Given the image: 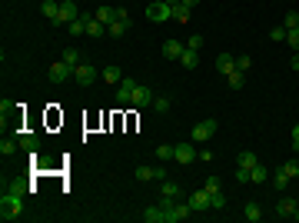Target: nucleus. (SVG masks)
<instances>
[{
    "mask_svg": "<svg viewBox=\"0 0 299 223\" xmlns=\"http://www.w3.org/2000/svg\"><path fill=\"white\" fill-rule=\"evenodd\" d=\"M186 47H189V50H200V47H203V37H200V33H193V37L186 40Z\"/></svg>",
    "mask_w": 299,
    "mask_h": 223,
    "instance_id": "43",
    "label": "nucleus"
},
{
    "mask_svg": "<svg viewBox=\"0 0 299 223\" xmlns=\"http://www.w3.org/2000/svg\"><path fill=\"white\" fill-rule=\"evenodd\" d=\"M126 30H130V24H120V20H113V24H107V33H110L113 40H120V37H123Z\"/></svg>",
    "mask_w": 299,
    "mask_h": 223,
    "instance_id": "24",
    "label": "nucleus"
},
{
    "mask_svg": "<svg viewBox=\"0 0 299 223\" xmlns=\"http://www.w3.org/2000/svg\"><path fill=\"white\" fill-rule=\"evenodd\" d=\"M196 157H200V153L193 150V140H189V144H176L173 147V160H176V163H193Z\"/></svg>",
    "mask_w": 299,
    "mask_h": 223,
    "instance_id": "8",
    "label": "nucleus"
},
{
    "mask_svg": "<svg viewBox=\"0 0 299 223\" xmlns=\"http://www.w3.org/2000/svg\"><path fill=\"white\" fill-rule=\"evenodd\" d=\"M279 167L289 173V180H292V176H299V160H286V163H279Z\"/></svg>",
    "mask_w": 299,
    "mask_h": 223,
    "instance_id": "38",
    "label": "nucleus"
},
{
    "mask_svg": "<svg viewBox=\"0 0 299 223\" xmlns=\"http://www.w3.org/2000/svg\"><path fill=\"white\" fill-rule=\"evenodd\" d=\"M70 77H73V67L67 64V60H57V64L47 70V80H50V83H63V80H70Z\"/></svg>",
    "mask_w": 299,
    "mask_h": 223,
    "instance_id": "5",
    "label": "nucleus"
},
{
    "mask_svg": "<svg viewBox=\"0 0 299 223\" xmlns=\"http://www.w3.org/2000/svg\"><path fill=\"white\" fill-rule=\"evenodd\" d=\"M153 153H157V160H173V147H170V144H160Z\"/></svg>",
    "mask_w": 299,
    "mask_h": 223,
    "instance_id": "34",
    "label": "nucleus"
},
{
    "mask_svg": "<svg viewBox=\"0 0 299 223\" xmlns=\"http://www.w3.org/2000/svg\"><path fill=\"white\" fill-rule=\"evenodd\" d=\"M189 207H193V210H213L210 207V193H206V190H193V193H189Z\"/></svg>",
    "mask_w": 299,
    "mask_h": 223,
    "instance_id": "13",
    "label": "nucleus"
},
{
    "mask_svg": "<svg viewBox=\"0 0 299 223\" xmlns=\"http://www.w3.org/2000/svg\"><path fill=\"white\" fill-rule=\"evenodd\" d=\"M203 190H206V193H220V180H216V176H210V180L203 184Z\"/></svg>",
    "mask_w": 299,
    "mask_h": 223,
    "instance_id": "42",
    "label": "nucleus"
},
{
    "mask_svg": "<svg viewBox=\"0 0 299 223\" xmlns=\"http://www.w3.org/2000/svg\"><path fill=\"white\" fill-rule=\"evenodd\" d=\"M216 70H220L223 77H229V73L236 70V54H220L216 57Z\"/></svg>",
    "mask_w": 299,
    "mask_h": 223,
    "instance_id": "12",
    "label": "nucleus"
},
{
    "mask_svg": "<svg viewBox=\"0 0 299 223\" xmlns=\"http://www.w3.org/2000/svg\"><path fill=\"white\" fill-rule=\"evenodd\" d=\"M130 104H133V107H150V104H153V90L143 87V83H136L133 97H130Z\"/></svg>",
    "mask_w": 299,
    "mask_h": 223,
    "instance_id": "10",
    "label": "nucleus"
},
{
    "mask_svg": "<svg viewBox=\"0 0 299 223\" xmlns=\"http://www.w3.org/2000/svg\"><path fill=\"white\" fill-rule=\"evenodd\" d=\"M236 163H239V167H246V170H253V167H256V163H260V157H256V153H253V150H243V153H239V157H236Z\"/></svg>",
    "mask_w": 299,
    "mask_h": 223,
    "instance_id": "22",
    "label": "nucleus"
},
{
    "mask_svg": "<svg viewBox=\"0 0 299 223\" xmlns=\"http://www.w3.org/2000/svg\"><path fill=\"white\" fill-rule=\"evenodd\" d=\"M17 147H20V144H17V140H10V137H4V140H0V153H4L7 160L17 153Z\"/></svg>",
    "mask_w": 299,
    "mask_h": 223,
    "instance_id": "26",
    "label": "nucleus"
},
{
    "mask_svg": "<svg viewBox=\"0 0 299 223\" xmlns=\"http://www.w3.org/2000/svg\"><path fill=\"white\" fill-rule=\"evenodd\" d=\"M40 14H43L50 24H54L57 17H60V4H57V0H43V4H40Z\"/></svg>",
    "mask_w": 299,
    "mask_h": 223,
    "instance_id": "16",
    "label": "nucleus"
},
{
    "mask_svg": "<svg viewBox=\"0 0 299 223\" xmlns=\"http://www.w3.org/2000/svg\"><path fill=\"white\" fill-rule=\"evenodd\" d=\"M216 127H220V123H216V120H200L196 127H193V144H206V140H210L213 133H216Z\"/></svg>",
    "mask_w": 299,
    "mask_h": 223,
    "instance_id": "4",
    "label": "nucleus"
},
{
    "mask_svg": "<svg viewBox=\"0 0 299 223\" xmlns=\"http://www.w3.org/2000/svg\"><path fill=\"white\" fill-rule=\"evenodd\" d=\"M273 187H276V190H286V187H289V173H286L283 167L273 170Z\"/></svg>",
    "mask_w": 299,
    "mask_h": 223,
    "instance_id": "20",
    "label": "nucleus"
},
{
    "mask_svg": "<svg viewBox=\"0 0 299 223\" xmlns=\"http://www.w3.org/2000/svg\"><path fill=\"white\" fill-rule=\"evenodd\" d=\"M296 150H299V147H296Z\"/></svg>",
    "mask_w": 299,
    "mask_h": 223,
    "instance_id": "50",
    "label": "nucleus"
},
{
    "mask_svg": "<svg viewBox=\"0 0 299 223\" xmlns=\"http://www.w3.org/2000/svg\"><path fill=\"white\" fill-rule=\"evenodd\" d=\"M60 60H67L70 67L83 64V57H80V50H77V47H67V50H63V57H60Z\"/></svg>",
    "mask_w": 299,
    "mask_h": 223,
    "instance_id": "25",
    "label": "nucleus"
},
{
    "mask_svg": "<svg viewBox=\"0 0 299 223\" xmlns=\"http://www.w3.org/2000/svg\"><path fill=\"white\" fill-rule=\"evenodd\" d=\"M103 33H107V24H100V20H96V17H93V20H87V37H103Z\"/></svg>",
    "mask_w": 299,
    "mask_h": 223,
    "instance_id": "23",
    "label": "nucleus"
},
{
    "mask_svg": "<svg viewBox=\"0 0 299 223\" xmlns=\"http://www.w3.org/2000/svg\"><path fill=\"white\" fill-rule=\"evenodd\" d=\"M283 27L289 30V27H299V10H289V14L283 17Z\"/></svg>",
    "mask_w": 299,
    "mask_h": 223,
    "instance_id": "39",
    "label": "nucleus"
},
{
    "mask_svg": "<svg viewBox=\"0 0 299 223\" xmlns=\"http://www.w3.org/2000/svg\"><path fill=\"white\" fill-rule=\"evenodd\" d=\"M279 220H296V200H289V197H283L279 203H276V210H273Z\"/></svg>",
    "mask_w": 299,
    "mask_h": 223,
    "instance_id": "9",
    "label": "nucleus"
},
{
    "mask_svg": "<svg viewBox=\"0 0 299 223\" xmlns=\"http://www.w3.org/2000/svg\"><path fill=\"white\" fill-rule=\"evenodd\" d=\"M143 220H146V223H166V213H163V207L157 203V207H146V210H143Z\"/></svg>",
    "mask_w": 299,
    "mask_h": 223,
    "instance_id": "17",
    "label": "nucleus"
},
{
    "mask_svg": "<svg viewBox=\"0 0 299 223\" xmlns=\"http://www.w3.org/2000/svg\"><path fill=\"white\" fill-rule=\"evenodd\" d=\"M180 64L186 67V70H193V67H200V54L186 47V50H183V57H180Z\"/></svg>",
    "mask_w": 299,
    "mask_h": 223,
    "instance_id": "21",
    "label": "nucleus"
},
{
    "mask_svg": "<svg viewBox=\"0 0 299 223\" xmlns=\"http://www.w3.org/2000/svg\"><path fill=\"white\" fill-rule=\"evenodd\" d=\"M292 147H299V123L292 127Z\"/></svg>",
    "mask_w": 299,
    "mask_h": 223,
    "instance_id": "46",
    "label": "nucleus"
},
{
    "mask_svg": "<svg viewBox=\"0 0 299 223\" xmlns=\"http://www.w3.org/2000/svg\"><path fill=\"white\" fill-rule=\"evenodd\" d=\"M296 220H299V197H296Z\"/></svg>",
    "mask_w": 299,
    "mask_h": 223,
    "instance_id": "48",
    "label": "nucleus"
},
{
    "mask_svg": "<svg viewBox=\"0 0 299 223\" xmlns=\"http://www.w3.org/2000/svg\"><path fill=\"white\" fill-rule=\"evenodd\" d=\"M189 213H193V207H189V200H176L173 207L166 210V223H180V220H186Z\"/></svg>",
    "mask_w": 299,
    "mask_h": 223,
    "instance_id": "6",
    "label": "nucleus"
},
{
    "mask_svg": "<svg viewBox=\"0 0 299 223\" xmlns=\"http://www.w3.org/2000/svg\"><path fill=\"white\" fill-rule=\"evenodd\" d=\"M113 10H117V7H96L93 17L100 20V24H113Z\"/></svg>",
    "mask_w": 299,
    "mask_h": 223,
    "instance_id": "27",
    "label": "nucleus"
},
{
    "mask_svg": "<svg viewBox=\"0 0 299 223\" xmlns=\"http://www.w3.org/2000/svg\"><path fill=\"white\" fill-rule=\"evenodd\" d=\"M166 4H170V7H173V4H180V0H166Z\"/></svg>",
    "mask_w": 299,
    "mask_h": 223,
    "instance_id": "49",
    "label": "nucleus"
},
{
    "mask_svg": "<svg viewBox=\"0 0 299 223\" xmlns=\"http://www.w3.org/2000/svg\"><path fill=\"white\" fill-rule=\"evenodd\" d=\"M269 180V170L263 167V163H256V167L250 170V184H266Z\"/></svg>",
    "mask_w": 299,
    "mask_h": 223,
    "instance_id": "19",
    "label": "nucleus"
},
{
    "mask_svg": "<svg viewBox=\"0 0 299 223\" xmlns=\"http://www.w3.org/2000/svg\"><path fill=\"white\" fill-rule=\"evenodd\" d=\"M250 67H253V57L250 54H236V70H250Z\"/></svg>",
    "mask_w": 299,
    "mask_h": 223,
    "instance_id": "35",
    "label": "nucleus"
},
{
    "mask_svg": "<svg viewBox=\"0 0 299 223\" xmlns=\"http://www.w3.org/2000/svg\"><path fill=\"white\" fill-rule=\"evenodd\" d=\"M236 184H243V187L250 184V170H246V167H239V170H236Z\"/></svg>",
    "mask_w": 299,
    "mask_h": 223,
    "instance_id": "44",
    "label": "nucleus"
},
{
    "mask_svg": "<svg viewBox=\"0 0 299 223\" xmlns=\"http://www.w3.org/2000/svg\"><path fill=\"white\" fill-rule=\"evenodd\" d=\"M96 77H100V70H96L93 64H87V60H83V64H77V67H73V80H77L80 87H90V83H93Z\"/></svg>",
    "mask_w": 299,
    "mask_h": 223,
    "instance_id": "3",
    "label": "nucleus"
},
{
    "mask_svg": "<svg viewBox=\"0 0 299 223\" xmlns=\"http://www.w3.org/2000/svg\"><path fill=\"white\" fill-rule=\"evenodd\" d=\"M183 50H186L183 40H166V43H163V57H166V60H180Z\"/></svg>",
    "mask_w": 299,
    "mask_h": 223,
    "instance_id": "11",
    "label": "nucleus"
},
{
    "mask_svg": "<svg viewBox=\"0 0 299 223\" xmlns=\"http://www.w3.org/2000/svg\"><path fill=\"white\" fill-rule=\"evenodd\" d=\"M180 4H186V7L193 10V7H196V4H200V0H180Z\"/></svg>",
    "mask_w": 299,
    "mask_h": 223,
    "instance_id": "47",
    "label": "nucleus"
},
{
    "mask_svg": "<svg viewBox=\"0 0 299 223\" xmlns=\"http://www.w3.org/2000/svg\"><path fill=\"white\" fill-rule=\"evenodd\" d=\"M24 197H27V193L7 187V190H4V197H0V220H4V223L20 220V213H24Z\"/></svg>",
    "mask_w": 299,
    "mask_h": 223,
    "instance_id": "1",
    "label": "nucleus"
},
{
    "mask_svg": "<svg viewBox=\"0 0 299 223\" xmlns=\"http://www.w3.org/2000/svg\"><path fill=\"white\" fill-rule=\"evenodd\" d=\"M17 144H20V147H24V150H37V147H40V137L37 133H17Z\"/></svg>",
    "mask_w": 299,
    "mask_h": 223,
    "instance_id": "18",
    "label": "nucleus"
},
{
    "mask_svg": "<svg viewBox=\"0 0 299 223\" xmlns=\"http://www.w3.org/2000/svg\"><path fill=\"white\" fill-rule=\"evenodd\" d=\"M289 67H292V70H296V73H299V50H296V54H292V57H289Z\"/></svg>",
    "mask_w": 299,
    "mask_h": 223,
    "instance_id": "45",
    "label": "nucleus"
},
{
    "mask_svg": "<svg viewBox=\"0 0 299 223\" xmlns=\"http://www.w3.org/2000/svg\"><path fill=\"white\" fill-rule=\"evenodd\" d=\"M146 20H153V24H166V20H173V7L166 4V0H153L146 7Z\"/></svg>",
    "mask_w": 299,
    "mask_h": 223,
    "instance_id": "2",
    "label": "nucleus"
},
{
    "mask_svg": "<svg viewBox=\"0 0 299 223\" xmlns=\"http://www.w3.org/2000/svg\"><path fill=\"white\" fill-rule=\"evenodd\" d=\"M210 207H213V210H223V207H226V197H223V190H220V193H210Z\"/></svg>",
    "mask_w": 299,
    "mask_h": 223,
    "instance_id": "37",
    "label": "nucleus"
},
{
    "mask_svg": "<svg viewBox=\"0 0 299 223\" xmlns=\"http://www.w3.org/2000/svg\"><path fill=\"white\" fill-rule=\"evenodd\" d=\"M286 43L292 47V54L299 50V27H289V30H286Z\"/></svg>",
    "mask_w": 299,
    "mask_h": 223,
    "instance_id": "33",
    "label": "nucleus"
},
{
    "mask_svg": "<svg viewBox=\"0 0 299 223\" xmlns=\"http://www.w3.org/2000/svg\"><path fill=\"white\" fill-rule=\"evenodd\" d=\"M269 40H273V43H283L286 40V27H273V30H269Z\"/></svg>",
    "mask_w": 299,
    "mask_h": 223,
    "instance_id": "40",
    "label": "nucleus"
},
{
    "mask_svg": "<svg viewBox=\"0 0 299 223\" xmlns=\"http://www.w3.org/2000/svg\"><path fill=\"white\" fill-rule=\"evenodd\" d=\"M226 83H229V87H233V90H239V87H243V83H246V73H243V70H233V73H229V77H226Z\"/></svg>",
    "mask_w": 299,
    "mask_h": 223,
    "instance_id": "31",
    "label": "nucleus"
},
{
    "mask_svg": "<svg viewBox=\"0 0 299 223\" xmlns=\"http://www.w3.org/2000/svg\"><path fill=\"white\" fill-rule=\"evenodd\" d=\"M160 197H166V200H183V190L173 184V180H163V187H160Z\"/></svg>",
    "mask_w": 299,
    "mask_h": 223,
    "instance_id": "15",
    "label": "nucleus"
},
{
    "mask_svg": "<svg viewBox=\"0 0 299 223\" xmlns=\"http://www.w3.org/2000/svg\"><path fill=\"white\" fill-rule=\"evenodd\" d=\"M173 20H180V24H186V20H189V7H186V4H173Z\"/></svg>",
    "mask_w": 299,
    "mask_h": 223,
    "instance_id": "32",
    "label": "nucleus"
},
{
    "mask_svg": "<svg viewBox=\"0 0 299 223\" xmlns=\"http://www.w3.org/2000/svg\"><path fill=\"white\" fill-rule=\"evenodd\" d=\"M100 77L103 80H107V83H110V87H117V83H120V80H123V70H120V67H103V70H100Z\"/></svg>",
    "mask_w": 299,
    "mask_h": 223,
    "instance_id": "14",
    "label": "nucleus"
},
{
    "mask_svg": "<svg viewBox=\"0 0 299 223\" xmlns=\"http://www.w3.org/2000/svg\"><path fill=\"white\" fill-rule=\"evenodd\" d=\"M243 213H246V220H250V223L263 220V210H260V203H246V210H243Z\"/></svg>",
    "mask_w": 299,
    "mask_h": 223,
    "instance_id": "30",
    "label": "nucleus"
},
{
    "mask_svg": "<svg viewBox=\"0 0 299 223\" xmlns=\"http://www.w3.org/2000/svg\"><path fill=\"white\" fill-rule=\"evenodd\" d=\"M67 30H70L73 37H80V33H87V20H83V17H77V20H70V24H67Z\"/></svg>",
    "mask_w": 299,
    "mask_h": 223,
    "instance_id": "28",
    "label": "nucleus"
},
{
    "mask_svg": "<svg viewBox=\"0 0 299 223\" xmlns=\"http://www.w3.org/2000/svg\"><path fill=\"white\" fill-rule=\"evenodd\" d=\"M113 20H120V24H130V27H133V20H130V14H126L123 7H117V10H113Z\"/></svg>",
    "mask_w": 299,
    "mask_h": 223,
    "instance_id": "41",
    "label": "nucleus"
},
{
    "mask_svg": "<svg viewBox=\"0 0 299 223\" xmlns=\"http://www.w3.org/2000/svg\"><path fill=\"white\" fill-rule=\"evenodd\" d=\"M150 107H153L157 113H166V110H170V100H166V97H153V104H150Z\"/></svg>",
    "mask_w": 299,
    "mask_h": 223,
    "instance_id": "36",
    "label": "nucleus"
},
{
    "mask_svg": "<svg viewBox=\"0 0 299 223\" xmlns=\"http://www.w3.org/2000/svg\"><path fill=\"white\" fill-rule=\"evenodd\" d=\"M136 180L146 184V180H157V167H136Z\"/></svg>",
    "mask_w": 299,
    "mask_h": 223,
    "instance_id": "29",
    "label": "nucleus"
},
{
    "mask_svg": "<svg viewBox=\"0 0 299 223\" xmlns=\"http://www.w3.org/2000/svg\"><path fill=\"white\" fill-rule=\"evenodd\" d=\"M133 90H136V80L133 77H123L117 83V104L126 107V104H130V97H133Z\"/></svg>",
    "mask_w": 299,
    "mask_h": 223,
    "instance_id": "7",
    "label": "nucleus"
}]
</instances>
